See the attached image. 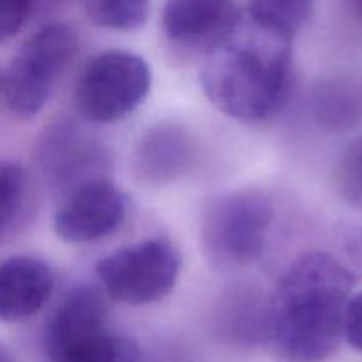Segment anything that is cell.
<instances>
[{
  "instance_id": "cb8c5ba5",
  "label": "cell",
  "mask_w": 362,
  "mask_h": 362,
  "mask_svg": "<svg viewBox=\"0 0 362 362\" xmlns=\"http://www.w3.org/2000/svg\"><path fill=\"white\" fill-rule=\"evenodd\" d=\"M0 92H2V71H0Z\"/></svg>"
},
{
  "instance_id": "e0dca14e",
  "label": "cell",
  "mask_w": 362,
  "mask_h": 362,
  "mask_svg": "<svg viewBox=\"0 0 362 362\" xmlns=\"http://www.w3.org/2000/svg\"><path fill=\"white\" fill-rule=\"evenodd\" d=\"M28 200V175L20 165L0 161V233L18 221Z\"/></svg>"
},
{
  "instance_id": "ba28073f",
  "label": "cell",
  "mask_w": 362,
  "mask_h": 362,
  "mask_svg": "<svg viewBox=\"0 0 362 362\" xmlns=\"http://www.w3.org/2000/svg\"><path fill=\"white\" fill-rule=\"evenodd\" d=\"M127 209L126 193L110 177L88 180L60 194L53 232L67 244L98 243L124 225Z\"/></svg>"
},
{
  "instance_id": "52a82bcc",
  "label": "cell",
  "mask_w": 362,
  "mask_h": 362,
  "mask_svg": "<svg viewBox=\"0 0 362 362\" xmlns=\"http://www.w3.org/2000/svg\"><path fill=\"white\" fill-rule=\"evenodd\" d=\"M35 161L46 184L59 194L88 180L108 177L110 152L74 122H57L37 140Z\"/></svg>"
},
{
  "instance_id": "ac0fdd59",
  "label": "cell",
  "mask_w": 362,
  "mask_h": 362,
  "mask_svg": "<svg viewBox=\"0 0 362 362\" xmlns=\"http://www.w3.org/2000/svg\"><path fill=\"white\" fill-rule=\"evenodd\" d=\"M336 187L346 204L362 209V138L354 141L339 158Z\"/></svg>"
},
{
  "instance_id": "7a4b0ae2",
  "label": "cell",
  "mask_w": 362,
  "mask_h": 362,
  "mask_svg": "<svg viewBox=\"0 0 362 362\" xmlns=\"http://www.w3.org/2000/svg\"><path fill=\"white\" fill-rule=\"evenodd\" d=\"M292 73L293 37L250 18L209 49L200 85L226 117L258 122L285 105Z\"/></svg>"
},
{
  "instance_id": "4fadbf2b",
  "label": "cell",
  "mask_w": 362,
  "mask_h": 362,
  "mask_svg": "<svg viewBox=\"0 0 362 362\" xmlns=\"http://www.w3.org/2000/svg\"><path fill=\"white\" fill-rule=\"evenodd\" d=\"M313 110L318 124L327 131H346L362 119V83L338 78L315 92Z\"/></svg>"
},
{
  "instance_id": "6da1fadb",
  "label": "cell",
  "mask_w": 362,
  "mask_h": 362,
  "mask_svg": "<svg viewBox=\"0 0 362 362\" xmlns=\"http://www.w3.org/2000/svg\"><path fill=\"white\" fill-rule=\"evenodd\" d=\"M354 274L332 255L311 251L283 272L264 310L262 338L279 362H325L345 338Z\"/></svg>"
},
{
  "instance_id": "8992f818",
  "label": "cell",
  "mask_w": 362,
  "mask_h": 362,
  "mask_svg": "<svg viewBox=\"0 0 362 362\" xmlns=\"http://www.w3.org/2000/svg\"><path fill=\"white\" fill-rule=\"evenodd\" d=\"M179 272V251L159 237L115 250L95 265L99 288L127 306H147L165 299L175 288Z\"/></svg>"
},
{
  "instance_id": "2e32d148",
  "label": "cell",
  "mask_w": 362,
  "mask_h": 362,
  "mask_svg": "<svg viewBox=\"0 0 362 362\" xmlns=\"http://www.w3.org/2000/svg\"><path fill=\"white\" fill-rule=\"evenodd\" d=\"M88 20L115 32H133L151 16V0H85Z\"/></svg>"
},
{
  "instance_id": "44dd1931",
  "label": "cell",
  "mask_w": 362,
  "mask_h": 362,
  "mask_svg": "<svg viewBox=\"0 0 362 362\" xmlns=\"http://www.w3.org/2000/svg\"><path fill=\"white\" fill-rule=\"evenodd\" d=\"M349 253L362 267V228H357L352 233H349Z\"/></svg>"
},
{
  "instance_id": "7402d4cb",
  "label": "cell",
  "mask_w": 362,
  "mask_h": 362,
  "mask_svg": "<svg viewBox=\"0 0 362 362\" xmlns=\"http://www.w3.org/2000/svg\"><path fill=\"white\" fill-rule=\"evenodd\" d=\"M346 6H349L350 13L362 23V0H346Z\"/></svg>"
},
{
  "instance_id": "d6986e66",
  "label": "cell",
  "mask_w": 362,
  "mask_h": 362,
  "mask_svg": "<svg viewBox=\"0 0 362 362\" xmlns=\"http://www.w3.org/2000/svg\"><path fill=\"white\" fill-rule=\"evenodd\" d=\"M30 11L32 0H0V45L23 28Z\"/></svg>"
},
{
  "instance_id": "7c38bea8",
  "label": "cell",
  "mask_w": 362,
  "mask_h": 362,
  "mask_svg": "<svg viewBox=\"0 0 362 362\" xmlns=\"http://www.w3.org/2000/svg\"><path fill=\"white\" fill-rule=\"evenodd\" d=\"M194 145L179 126L161 124L144 134L134 152V168L148 184H168L193 165Z\"/></svg>"
},
{
  "instance_id": "ffe728a7",
  "label": "cell",
  "mask_w": 362,
  "mask_h": 362,
  "mask_svg": "<svg viewBox=\"0 0 362 362\" xmlns=\"http://www.w3.org/2000/svg\"><path fill=\"white\" fill-rule=\"evenodd\" d=\"M345 338L362 354V290L350 296L345 311Z\"/></svg>"
},
{
  "instance_id": "8fae6325",
  "label": "cell",
  "mask_w": 362,
  "mask_h": 362,
  "mask_svg": "<svg viewBox=\"0 0 362 362\" xmlns=\"http://www.w3.org/2000/svg\"><path fill=\"white\" fill-rule=\"evenodd\" d=\"M108 327V304L99 286L78 285L64 296L45 327L46 356Z\"/></svg>"
},
{
  "instance_id": "30bf717a",
  "label": "cell",
  "mask_w": 362,
  "mask_h": 362,
  "mask_svg": "<svg viewBox=\"0 0 362 362\" xmlns=\"http://www.w3.org/2000/svg\"><path fill=\"white\" fill-rule=\"evenodd\" d=\"M55 288V276L45 260L14 255L0 262V322L27 320L46 306Z\"/></svg>"
},
{
  "instance_id": "5b68a950",
  "label": "cell",
  "mask_w": 362,
  "mask_h": 362,
  "mask_svg": "<svg viewBox=\"0 0 362 362\" xmlns=\"http://www.w3.org/2000/svg\"><path fill=\"white\" fill-rule=\"evenodd\" d=\"M152 73L147 60L122 48L92 57L74 85V105L83 120L113 124L126 119L147 99Z\"/></svg>"
},
{
  "instance_id": "3957f363",
  "label": "cell",
  "mask_w": 362,
  "mask_h": 362,
  "mask_svg": "<svg viewBox=\"0 0 362 362\" xmlns=\"http://www.w3.org/2000/svg\"><path fill=\"white\" fill-rule=\"evenodd\" d=\"M272 219L274 205L260 191L240 189L212 197L200 219L205 260L225 274L253 267L267 246Z\"/></svg>"
},
{
  "instance_id": "277c9868",
  "label": "cell",
  "mask_w": 362,
  "mask_h": 362,
  "mask_svg": "<svg viewBox=\"0 0 362 362\" xmlns=\"http://www.w3.org/2000/svg\"><path fill=\"white\" fill-rule=\"evenodd\" d=\"M78 45V32L69 23L45 25L21 45L2 73L6 103L18 119H34L42 112Z\"/></svg>"
},
{
  "instance_id": "9c48e42d",
  "label": "cell",
  "mask_w": 362,
  "mask_h": 362,
  "mask_svg": "<svg viewBox=\"0 0 362 362\" xmlns=\"http://www.w3.org/2000/svg\"><path fill=\"white\" fill-rule=\"evenodd\" d=\"M237 0H166L161 25L170 41L207 53L239 25Z\"/></svg>"
},
{
  "instance_id": "9a60e30c",
  "label": "cell",
  "mask_w": 362,
  "mask_h": 362,
  "mask_svg": "<svg viewBox=\"0 0 362 362\" xmlns=\"http://www.w3.org/2000/svg\"><path fill=\"white\" fill-rule=\"evenodd\" d=\"M317 0H247L251 20L296 37L315 13Z\"/></svg>"
},
{
  "instance_id": "5bb4252c",
  "label": "cell",
  "mask_w": 362,
  "mask_h": 362,
  "mask_svg": "<svg viewBox=\"0 0 362 362\" xmlns=\"http://www.w3.org/2000/svg\"><path fill=\"white\" fill-rule=\"evenodd\" d=\"M49 362H144V354L134 339L108 327L81 338L48 356Z\"/></svg>"
},
{
  "instance_id": "603a6c76",
  "label": "cell",
  "mask_w": 362,
  "mask_h": 362,
  "mask_svg": "<svg viewBox=\"0 0 362 362\" xmlns=\"http://www.w3.org/2000/svg\"><path fill=\"white\" fill-rule=\"evenodd\" d=\"M0 362H13L11 361V356L7 354V350L0 345Z\"/></svg>"
}]
</instances>
